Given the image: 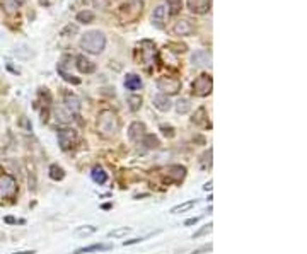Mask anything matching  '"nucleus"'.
<instances>
[{
  "instance_id": "obj_1",
  "label": "nucleus",
  "mask_w": 307,
  "mask_h": 254,
  "mask_svg": "<svg viewBox=\"0 0 307 254\" xmlns=\"http://www.w3.org/2000/svg\"><path fill=\"white\" fill-rule=\"evenodd\" d=\"M80 48L84 50L85 53H91V55H101L106 50V34L99 29H91L85 31L80 36V41H78Z\"/></svg>"
},
{
  "instance_id": "obj_2",
  "label": "nucleus",
  "mask_w": 307,
  "mask_h": 254,
  "mask_svg": "<svg viewBox=\"0 0 307 254\" xmlns=\"http://www.w3.org/2000/svg\"><path fill=\"white\" fill-rule=\"evenodd\" d=\"M120 118L115 111L111 109H104L99 113L98 116V130L101 131L102 137H115V135L120 131Z\"/></svg>"
},
{
  "instance_id": "obj_3",
  "label": "nucleus",
  "mask_w": 307,
  "mask_h": 254,
  "mask_svg": "<svg viewBox=\"0 0 307 254\" xmlns=\"http://www.w3.org/2000/svg\"><path fill=\"white\" fill-rule=\"evenodd\" d=\"M142 10H144V2L142 0H128L127 3H123L120 7L118 16H120V19L125 24L133 23V21H137L142 16Z\"/></svg>"
},
{
  "instance_id": "obj_4",
  "label": "nucleus",
  "mask_w": 307,
  "mask_h": 254,
  "mask_svg": "<svg viewBox=\"0 0 307 254\" xmlns=\"http://www.w3.org/2000/svg\"><path fill=\"white\" fill-rule=\"evenodd\" d=\"M213 89V78L210 74H202L195 78L193 82V94L200 96V98H205L212 92Z\"/></svg>"
},
{
  "instance_id": "obj_5",
  "label": "nucleus",
  "mask_w": 307,
  "mask_h": 254,
  "mask_svg": "<svg viewBox=\"0 0 307 254\" xmlns=\"http://www.w3.org/2000/svg\"><path fill=\"white\" fill-rule=\"evenodd\" d=\"M157 89L162 91V94L166 96H174L181 91V80L176 77H167V75H162V77L157 78Z\"/></svg>"
},
{
  "instance_id": "obj_6",
  "label": "nucleus",
  "mask_w": 307,
  "mask_h": 254,
  "mask_svg": "<svg viewBox=\"0 0 307 254\" xmlns=\"http://www.w3.org/2000/svg\"><path fill=\"white\" fill-rule=\"evenodd\" d=\"M77 140L78 135L72 128H62V130H58V145L62 150H70L77 144Z\"/></svg>"
},
{
  "instance_id": "obj_7",
  "label": "nucleus",
  "mask_w": 307,
  "mask_h": 254,
  "mask_svg": "<svg viewBox=\"0 0 307 254\" xmlns=\"http://www.w3.org/2000/svg\"><path fill=\"white\" fill-rule=\"evenodd\" d=\"M17 193V182L10 174H3L0 178V196L2 198H9L12 200Z\"/></svg>"
},
{
  "instance_id": "obj_8",
  "label": "nucleus",
  "mask_w": 307,
  "mask_h": 254,
  "mask_svg": "<svg viewBox=\"0 0 307 254\" xmlns=\"http://www.w3.org/2000/svg\"><path fill=\"white\" fill-rule=\"evenodd\" d=\"M173 33L176 34V36H191V34L195 33V26H193V23L190 19L181 17V19H178L176 23H174Z\"/></svg>"
},
{
  "instance_id": "obj_9",
  "label": "nucleus",
  "mask_w": 307,
  "mask_h": 254,
  "mask_svg": "<svg viewBox=\"0 0 307 254\" xmlns=\"http://www.w3.org/2000/svg\"><path fill=\"white\" fill-rule=\"evenodd\" d=\"M193 67H210L212 65V51L210 50H198L191 55Z\"/></svg>"
},
{
  "instance_id": "obj_10",
  "label": "nucleus",
  "mask_w": 307,
  "mask_h": 254,
  "mask_svg": "<svg viewBox=\"0 0 307 254\" xmlns=\"http://www.w3.org/2000/svg\"><path fill=\"white\" fill-rule=\"evenodd\" d=\"M186 5L190 12L196 16H203L212 9V0H186Z\"/></svg>"
},
{
  "instance_id": "obj_11",
  "label": "nucleus",
  "mask_w": 307,
  "mask_h": 254,
  "mask_svg": "<svg viewBox=\"0 0 307 254\" xmlns=\"http://www.w3.org/2000/svg\"><path fill=\"white\" fill-rule=\"evenodd\" d=\"M145 135H147V127L142 121H133L128 128V138L131 142H142Z\"/></svg>"
},
{
  "instance_id": "obj_12",
  "label": "nucleus",
  "mask_w": 307,
  "mask_h": 254,
  "mask_svg": "<svg viewBox=\"0 0 307 254\" xmlns=\"http://www.w3.org/2000/svg\"><path fill=\"white\" fill-rule=\"evenodd\" d=\"M152 104H154V108L159 109L160 113H167V111L173 109V101H171L169 96H166V94H157V96H154Z\"/></svg>"
},
{
  "instance_id": "obj_13",
  "label": "nucleus",
  "mask_w": 307,
  "mask_h": 254,
  "mask_svg": "<svg viewBox=\"0 0 307 254\" xmlns=\"http://www.w3.org/2000/svg\"><path fill=\"white\" fill-rule=\"evenodd\" d=\"M184 176H186V167L183 166H171L169 169H167V176H166V181L167 182H181L184 179Z\"/></svg>"
},
{
  "instance_id": "obj_14",
  "label": "nucleus",
  "mask_w": 307,
  "mask_h": 254,
  "mask_svg": "<svg viewBox=\"0 0 307 254\" xmlns=\"http://www.w3.org/2000/svg\"><path fill=\"white\" fill-rule=\"evenodd\" d=\"M152 26L157 27V29H164L166 26V7L164 5H157L152 12Z\"/></svg>"
},
{
  "instance_id": "obj_15",
  "label": "nucleus",
  "mask_w": 307,
  "mask_h": 254,
  "mask_svg": "<svg viewBox=\"0 0 307 254\" xmlns=\"http://www.w3.org/2000/svg\"><path fill=\"white\" fill-rule=\"evenodd\" d=\"M76 67L80 74H92L96 72V63L91 62L85 55H78L76 58Z\"/></svg>"
},
{
  "instance_id": "obj_16",
  "label": "nucleus",
  "mask_w": 307,
  "mask_h": 254,
  "mask_svg": "<svg viewBox=\"0 0 307 254\" xmlns=\"http://www.w3.org/2000/svg\"><path fill=\"white\" fill-rule=\"evenodd\" d=\"M63 102H65L67 109H69L70 113H78L80 108H82L80 99H78L76 94H72V92H67L65 98H63Z\"/></svg>"
},
{
  "instance_id": "obj_17",
  "label": "nucleus",
  "mask_w": 307,
  "mask_h": 254,
  "mask_svg": "<svg viewBox=\"0 0 307 254\" xmlns=\"http://www.w3.org/2000/svg\"><path fill=\"white\" fill-rule=\"evenodd\" d=\"M125 87H127L128 91H138V89H142V78H140V75H137V74H128L127 77H125Z\"/></svg>"
},
{
  "instance_id": "obj_18",
  "label": "nucleus",
  "mask_w": 307,
  "mask_h": 254,
  "mask_svg": "<svg viewBox=\"0 0 307 254\" xmlns=\"http://www.w3.org/2000/svg\"><path fill=\"white\" fill-rule=\"evenodd\" d=\"M113 249V244H92L87 248H78L74 251V254H89V253H98V251H109Z\"/></svg>"
},
{
  "instance_id": "obj_19",
  "label": "nucleus",
  "mask_w": 307,
  "mask_h": 254,
  "mask_svg": "<svg viewBox=\"0 0 307 254\" xmlns=\"http://www.w3.org/2000/svg\"><path fill=\"white\" fill-rule=\"evenodd\" d=\"M91 178H92V181H94L96 184H99V186H102V184H106V182H108V173H106V171L102 169L101 166H96L94 169H92Z\"/></svg>"
},
{
  "instance_id": "obj_20",
  "label": "nucleus",
  "mask_w": 307,
  "mask_h": 254,
  "mask_svg": "<svg viewBox=\"0 0 307 254\" xmlns=\"http://www.w3.org/2000/svg\"><path fill=\"white\" fill-rule=\"evenodd\" d=\"M196 200H190V202H184V203H181V205H176V206H173L171 208V213L173 215H178V213H184V212H188V210H191L193 206L196 205Z\"/></svg>"
},
{
  "instance_id": "obj_21",
  "label": "nucleus",
  "mask_w": 307,
  "mask_h": 254,
  "mask_svg": "<svg viewBox=\"0 0 307 254\" xmlns=\"http://www.w3.org/2000/svg\"><path fill=\"white\" fill-rule=\"evenodd\" d=\"M77 23H82V24H91L92 21L96 19V14L92 12V10H80V12L76 16Z\"/></svg>"
},
{
  "instance_id": "obj_22",
  "label": "nucleus",
  "mask_w": 307,
  "mask_h": 254,
  "mask_svg": "<svg viewBox=\"0 0 307 254\" xmlns=\"http://www.w3.org/2000/svg\"><path fill=\"white\" fill-rule=\"evenodd\" d=\"M174 108H176V111L179 114H186L188 111L191 109V102H190V99H186V98H181V99H178V102L174 104Z\"/></svg>"
},
{
  "instance_id": "obj_23",
  "label": "nucleus",
  "mask_w": 307,
  "mask_h": 254,
  "mask_svg": "<svg viewBox=\"0 0 307 254\" xmlns=\"http://www.w3.org/2000/svg\"><path fill=\"white\" fill-rule=\"evenodd\" d=\"M0 3H2V9L5 10L9 16H12V14L17 12V7H19V3H17V0H0Z\"/></svg>"
},
{
  "instance_id": "obj_24",
  "label": "nucleus",
  "mask_w": 307,
  "mask_h": 254,
  "mask_svg": "<svg viewBox=\"0 0 307 254\" xmlns=\"http://www.w3.org/2000/svg\"><path fill=\"white\" fill-rule=\"evenodd\" d=\"M167 9L171 16H178L183 10V0H167Z\"/></svg>"
},
{
  "instance_id": "obj_25",
  "label": "nucleus",
  "mask_w": 307,
  "mask_h": 254,
  "mask_svg": "<svg viewBox=\"0 0 307 254\" xmlns=\"http://www.w3.org/2000/svg\"><path fill=\"white\" fill-rule=\"evenodd\" d=\"M50 178L53 181H62L65 178V171L60 166H56V164H53V166H50Z\"/></svg>"
},
{
  "instance_id": "obj_26",
  "label": "nucleus",
  "mask_w": 307,
  "mask_h": 254,
  "mask_svg": "<svg viewBox=\"0 0 307 254\" xmlns=\"http://www.w3.org/2000/svg\"><path fill=\"white\" fill-rule=\"evenodd\" d=\"M142 144H144L147 149H157V147L160 145V142H159V138L155 137V135H152V133H147L144 138H142Z\"/></svg>"
},
{
  "instance_id": "obj_27",
  "label": "nucleus",
  "mask_w": 307,
  "mask_h": 254,
  "mask_svg": "<svg viewBox=\"0 0 307 254\" xmlns=\"http://www.w3.org/2000/svg\"><path fill=\"white\" fill-rule=\"evenodd\" d=\"M130 232H131L130 227H118V229H113V230L108 232V237L121 239V237H125L127 234H130Z\"/></svg>"
},
{
  "instance_id": "obj_28",
  "label": "nucleus",
  "mask_w": 307,
  "mask_h": 254,
  "mask_svg": "<svg viewBox=\"0 0 307 254\" xmlns=\"http://www.w3.org/2000/svg\"><path fill=\"white\" fill-rule=\"evenodd\" d=\"M78 33V26L77 24H67L65 27H63L62 31H60V36H65V38H70L74 36V34Z\"/></svg>"
},
{
  "instance_id": "obj_29",
  "label": "nucleus",
  "mask_w": 307,
  "mask_h": 254,
  "mask_svg": "<svg viewBox=\"0 0 307 254\" xmlns=\"http://www.w3.org/2000/svg\"><path fill=\"white\" fill-rule=\"evenodd\" d=\"M98 229L94 225H82V227L76 229V235H92Z\"/></svg>"
},
{
  "instance_id": "obj_30",
  "label": "nucleus",
  "mask_w": 307,
  "mask_h": 254,
  "mask_svg": "<svg viewBox=\"0 0 307 254\" xmlns=\"http://www.w3.org/2000/svg\"><path fill=\"white\" fill-rule=\"evenodd\" d=\"M128 104H130V109L131 111H138L142 108V98L140 96H130V98H128Z\"/></svg>"
},
{
  "instance_id": "obj_31",
  "label": "nucleus",
  "mask_w": 307,
  "mask_h": 254,
  "mask_svg": "<svg viewBox=\"0 0 307 254\" xmlns=\"http://www.w3.org/2000/svg\"><path fill=\"white\" fill-rule=\"evenodd\" d=\"M212 227H213L212 224L203 225V227L200 229L198 232H195V234H193V239H198V237H202V235H205V234H208V232H212Z\"/></svg>"
},
{
  "instance_id": "obj_32",
  "label": "nucleus",
  "mask_w": 307,
  "mask_h": 254,
  "mask_svg": "<svg viewBox=\"0 0 307 254\" xmlns=\"http://www.w3.org/2000/svg\"><path fill=\"white\" fill-rule=\"evenodd\" d=\"M205 114H206V111L205 108H200L198 111L195 113V116H193V123H196V125H202L203 123V118H205Z\"/></svg>"
},
{
  "instance_id": "obj_33",
  "label": "nucleus",
  "mask_w": 307,
  "mask_h": 254,
  "mask_svg": "<svg viewBox=\"0 0 307 254\" xmlns=\"http://www.w3.org/2000/svg\"><path fill=\"white\" fill-rule=\"evenodd\" d=\"M169 48H176V50H173V51H176V53H184V51H186V45H176V43H169Z\"/></svg>"
},
{
  "instance_id": "obj_34",
  "label": "nucleus",
  "mask_w": 307,
  "mask_h": 254,
  "mask_svg": "<svg viewBox=\"0 0 307 254\" xmlns=\"http://www.w3.org/2000/svg\"><path fill=\"white\" fill-rule=\"evenodd\" d=\"M160 130L164 131L166 137H174V128L173 127H160Z\"/></svg>"
},
{
  "instance_id": "obj_35",
  "label": "nucleus",
  "mask_w": 307,
  "mask_h": 254,
  "mask_svg": "<svg viewBox=\"0 0 307 254\" xmlns=\"http://www.w3.org/2000/svg\"><path fill=\"white\" fill-rule=\"evenodd\" d=\"M206 251H212V244H206V246H203V248L196 249V251H193V254H202V253H206Z\"/></svg>"
},
{
  "instance_id": "obj_36",
  "label": "nucleus",
  "mask_w": 307,
  "mask_h": 254,
  "mask_svg": "<svg viewBox=\"0 0 307 254\" xmlns=\"http://www.w3.org/2000/svg\"><path fill=\"white\" fill-rule=\"evenodd\" d=\"M144 241V237H137V239H131V241H125L123 246H131V244H138V242Z\"/></svg>"
},
{
  "instance_id": "obj_37",
  "label": "nucleus",
  "mask_w": 307,
  "mask_h": 254,
  "mask_svg": "<svg viewBox=\"0 0 307 254\" xmlns=\"http://www.w3.org/2000/svg\"><path fill=\"white\" fill-rule=\"evenodd\" d=\"M200 220V217H193V218H188L186 222H184V225H195L196 222Z\"/></svg>"
},
{
  "instance_id": "obj_38",
  "label": "nucleus",
  "mask_w": 307,
  "mask_h": 254,
  "mask_svg": "<svg viewBox=\"0 0 307 254\" xmlns=\"http://www.w3.org/2000/svg\"><path fill=\"white\" fill-rule=\"evenodd\" d=\"M203 189H205V191H208V189H212V181H208V182H206V184L203 186Z\"/></svg>"
},
{
  "instance_id": "obj_39",
  "label": "nucleus",
  "mask_w": 307,
  "mask_h": 254,
  "mask_svg": "<svg viewBox=\"0 0 307 254\" xmlns=\"http://www.w3.org/2000/svg\"><path fill=\"white\" fill-rule=\"evenodd\" d=\"M5 222H7V224H16L17 220H14L12 217H7V218H5Z\"/></svg>"
},
{
  "instance_id": "obj_40",
  "label": "nucleus",
  "mask_w": 307,
  "mask_h": 254,
  "mask_svg": "<svg viewBox=\"0 0 307 254\" xmlns=\"http://www.w3.org/2000/svg\"><path fill=\"white\" fill-rule=\"evenodd\" d=\"M12 254H36V251H21V253H12Z\"/></svg>"
},
{
  "instance_id": "obj_41",
  "label": "nucleus",
  "mask_w": 307,
  "mask_h": 254,
  "mask_svg": "<svg viewBox=\"0 0 307 254\" xmlns=\"http://www.w3.org/2000/svg\"><path fill=\"white\" fill-rule=\"evenodd\" d=\"M0 173H2V169H0Z\"/></svg>"
}]
</instances>
